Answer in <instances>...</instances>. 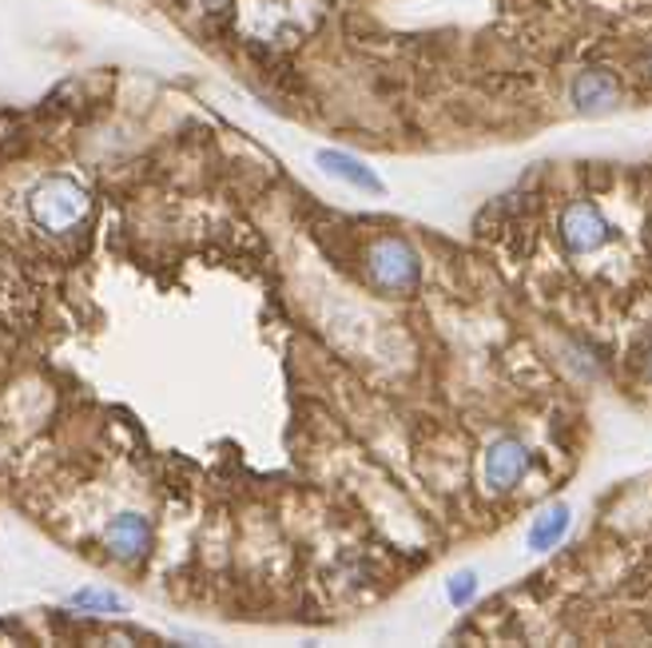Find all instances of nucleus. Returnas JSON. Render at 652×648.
<instances>
[{
    "label": "nucleus",
    "mask_w": 652,
    "mask_h": 648,
    "mask_svg": "<svg viewBox=\"0 0 652 648\" xmlns=\"http://www.w3.org/2000/svg\"><path fill=\"white\" fill-rule=\"evenodd\" d=\"M529 469H534V449H529V442L517 438V434H497V438L485 446L482 478L494 493L517 489Z\"/></svg>",
    "instance_id": "obj_3"
},
{
    "label": "nucleus",
    "mask_w": 652,
    "mask_h": 648,
    "mask_svg": "<svg viewBox=\"0 0 652 648\" xmlns=\"http://www.w3.org/2000/svg\"><path fill=\"white\" fill-rule=\"evenodd\" d=\"M644 379L652 382V354H649V362H644Z\"/></svg>",
    "instance_id": "obj_12"
},
{
    "label": "nucleus",
    "mask_w": 652,
    "mask_h": 648,
    "mask_svg": "<svg viewBox=\"0 0 652 648\" xmlns=\"http://www.w3.org/2000/svg\"><path fill=\"white\" fill-rule=\"evenodd\" d=\"M621 231L604 220L601 208L589 200H574L561 211V243L569 255H593V251L609 247Z\"/></svg>",
    "instance_id": "obj_4"
},
{
    "label": "nucleus",
    "mask_w": 652,
    "mask_h": 648,
    "mask_svg": "<svg viewBox=\"0 0 652 648\" xmlns=\"http://www.w3.org/2000/svg\"><path fill=\"white\" fill-rule=\"evenodd\" d=\"M151 541H156V533H151V521L144 513H116L104 525V549L124 565H136V561L148 557Z\"/></svg>",
    "instance_id": "obj_6"
},
{
    "label": "nucleus",
    "mask_w": 652,
    "mask_h": 648,
    "mask_svg": "<svg viewBox=\"0 0 652 648\" xmlns=\"http://www.w3.org/2000/svg\"><path fill=\"white\" fill-rule=\"evenodd\" d=\"M644 76H649V81H652V49L644 52Z\"/></svg>",
    "instance_id": "obj_11"
},
{
    "label": "nucleus",
    "mask_w": 652,
    "mask_h": 648,
    "mask_svg": "<svg viewBox=\"0 0 652 648\" xmlns=\"http://www.w3.org/2000/svg\"><path fill=\"white\" fill-rule=\"evenodd\" d=\"M72 608H84V613H104V617H119V613H128V601L119 597V593H108V588H80L69 597Z\"/></svg>",
    "instance_id": "obj_9"
},
{
    "label": "nucleus",
    "mask_w": 652,
    "mask_h": 648,
    "mask_svg": "<svg viewBox=\"0 0 652 648\" xmlns=\"http://www.w3.org/2000/svg\"><path fill=\"white\" fill-rule=\"evenodd\" d=\"M569 525H574V509L565 506V501H549V506L529 521V529H525V549L549 553V549H557L565 541Z\"/></svg>",
    "instance_id": "obj_8"
},
{
    "label": "nucleus",
    "mask_w": 652,
    "mask_h": 648,
    "mask_svg": "<svg viewBox=\"0 0 652 648\" xmlns=\"http://www.w3.org/2000/svg\"><path fill=\"white\" fill-rule=\"evenodd\" d=\"M366 279L390 299L414 295L418 283H422V255L402 235H382L366 247Z\"/></svg>",
    "instance_id": "obj_1"
},
{
    "label": "nucleus",
    "mask_w": 652,
    "mask_h": 648,
    "mask_svg": "<svg viewBox=\"0 0 652 648\" xmlns=\"http://www.w3.org/2000/svg\"><path fill=\"white\" fill-rule=\"evenodd\" d=\"M445 597H450V605L454 608L470 605V601L477 597V573L474 569H462V573H454V577L445 581Z\"/></svg>",
    "instance_id": "obj_10"
},
{
    "label": "nucleus",
    "mask_w": 652,
    "mask_h": 648,
    "mask_svg": "<svg viewBox=\"0 0 652 648\" xmlns=\"http://www.w3.org/2000/svg\"><path fill=\"white\" fill-rule=\"evenodd\" d=\"M32 220L44 231H72L92 215V200L88 191L80 188L76 180H64V176H44V180L32 188Z\"/></svg>",
    "instance_id": "obj_2"
},
{
    "label": "nucleus",
    "mask_w": 652,
    "mask_h": 648,
    "mask_svg": "<svg viewBox=\"0 0 652 648\" xmlns=\"http://www.w3.org/2000/svg\"><path fill=\"white\" fill-rule=\"evenodd\" d=\"M315 163L326 171V176H330V180L346 183V188L366 191V195H386L382 176H378L370 163L358 160V156H350V151H343V148H318L315 151Z\"/></svg>",
    "instance_id": "obj_7"
},
{
    "label": "nucleus",
    "mask_w": 652,
    "mask_h": 648,
    "mask_svg": "<svg viewBox=\"0 0 652 648\" xmlns=\"http://www.w3.org/2000/svg\"><path fill=\"white\" fill-rule=\"evenodd\" d=\"M624 100V88L609 68H585L569 81V104H574L581 116L589 120H601V116H613Z\"/></svg>",
    "instance_id": "obj_5"
}]
</instances>
